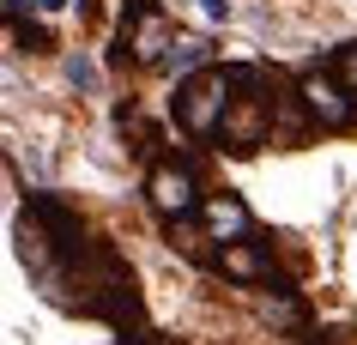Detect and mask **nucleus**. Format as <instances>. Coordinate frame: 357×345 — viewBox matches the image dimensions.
<instances>
[{
    "mask_svg": "<svg viewBox=\"0 0 357 345\" xmlns=\"http://www.w3.org/2000/svg\"><path fill=\"white\" fill-rule=\"evenodd\" d=\"M55 303L73 309V315H97V321H109L121 339L146 333V309H139L133 273H128V261H121V249H109V243H91L73 267L61 273Z\"/></svg>",
    "mask_w": 357,
    "mask_h": 345,
    "instance_id": "obj_1",
    "label": "nucleus"
},
{
    "mask_svg": "<svg viewBox=\"0 0 357 345\" xmlns=\"http://www.w3.org/2000/svg\"><path fill=\"white\" fill-rule=\"evenodd\" d=\"M230 103H236V79H230V67H206V73L176 79L169 115H176V128H182L188 139H218Z\"/></svg>",
    "mask_w": 357,
    "mask_h": 345,
    "instance_id": "obj_2",
    "label": "nucleus"
},
{
    "mask_svg": "<svg viewBox=\"0 0 357 345\" xmlns=\"http://www.w3.org/2000/svg\"><path fill=\"white\" fill-rule=\"evenodd\" d=\"M169 49H176V24L158 0H133L121 31H115V49H109V67H164Z\"/></svg>",
    "mask_w": 357,
    "mask_h": 345,
    "instance_id": "obj_3",
    "label": "nucleus"
},
{
    "mask_svg": "<svg viewBox=\"0 0 357 345\" xmlns=\"http://www.w3.org/2000/svg\"><path fill=\"white\" fill-rule=\"evenodd\" d=\"M146 206L158 212L164 224H188V218H200L206 194H200V182H194V164L158 158V164L146 170Z\"/></svg>",
    "mask_w": 357,
    "mask_h": 345,
    "instance_id": "obj_4",
    "label": "nucleus"
},
{
    "mask_svg": "<svg viewBox=\"0 0 357 345\" xmlns=\"http://www.w3.org/2000/svg\"><path fill=\"white\" fill-rule=\"evenodd\" d=\"M297 91H303V103H309L321 134H351L357 128V97L339 85L333 67H309V73L297 79Z\"/></svg>",
    "mask_w": 357,
    "mask_h": 345,
    "instance_id": "obj_5",
    "label": "nucleus"
},
{
    "mask_svg": "<svg viewBox=\"0 0 357 345\" xmlns=\"http://www.w3.org/2000/svg\"><path fill=\"white\" fill-rule=\"evenodd\" d=\"M24 212H31V218H37V224L49 230V243H55V254L67 261V267H73L79 254L91 249V230H85V218H79V212L67 206L61 194H49V188H43V194H31V206H24Z\"/></svg>",
    "mask_w": 357,
    "mask_h": 345,
    "instance_id": "obj_6",
    "label": "nucleus"
},
{
    "mask_svg": "<svg viewBox=\"0 0 357 345\" xmlns=\"http://www.w3.org/2000/svg\"><path fill=\"white\" fill-rule=\"evenodd\" d=\"M218 146L236 152V158L273 146V97H236L230 115H225V128H218Z\"/></svg>",
    "mask_w": 357,
    "mask_h": 345,
    "instance_id": "obj_7",
    "label": "nucleus"
},
{
    "mask_svg": "<svg viewBox=\"0 0 357 345\" xmlns=\"http://www.w3.org/2000/svg\"><path fill=\"white\" fill-rule=\"evenodd\" d=\"M200 230H206L218 249H230V243H248V236H255V212H248L243 194H206V206H200Z\"/></svg>",
    "mask_w": 357,
    "mask_h": 345,
    "instance_id": "obj_8",
    "label": "nucleus"
},
{
    "mask_svg": "<svg viewBox=\"0 0 357 345\" xmlns=\"http://www.w3.org/2000/svg\"><path fill=\"white\" fill-rule=\"evenodd\" d=\"M321 128H315V115H309V103H303V91L297 85H279L273 91V146H309Z\"/></svg>",
    "mask_w": 357,
    "mask_h": 345,
    "instance_id": "obj_9",
    "label": "nucleus"
},
{
    "mask_svg": "<svg viewBox=\"0 0 357 345\" xmlns=\"http://www.w3.org/2000/svg\"><path fill=\"white\" fill-rule=\"evenodd\" d=\"M218 279H230V285H273V261H266V249L248 236V243H230V249H218Z\"/></svg>",
    "mask_w": 357,
    "mask_h": 345,
    "instance_id": "obj_10",
    "label": "nucleus"
},
{
    "mask_svg": "<svg viewBox=\"0 0 357 345\" xmlns=\"http://www.w3.org/2000/svg\"><path fill=\"white\" fill-rule=\"evenodd\" d=\"M261 321L273 327V333H291V339H309V333H315L309 303H303L297 291H273V297H261Z\"/></svg>",
    "mask_w": 357,
    "mask_h": 345,
    "instance_id": "obj_11",
    "label": "nucleus"
},
{
    "mask_svg": "<svg viewBox=\"0 0 357 345\" xmlns=\"http://www.w3.org/2000/svg\"><path fill=\"white\" fill-rule=\"evenodd\" d=\"M164 67H182V79H188V73H206V67H218V61H212V43H206V37H176V49H169Z\"/></svg>",
    "mask_w": 357,
    "mask_h": 345,
    "instance_id": "obj_12",
    "label": "nucleus"
},
{
    "mask_svg": "<svg viewBox=\"0 0 357 345\" xmlns=\"http://www.w3.org/2000/svg\"><path fill=\"white\" fill-rule=\"evenodd\" d=\"M169 243H176V254H188V261H200V267H218V254L206 249L212 236H206V230H194V218H188V224H169Z\"/></svg>",
    "mask_w": 357,
    "mask_h": 345,
    "instance_id": "obj_13",
    "label": "nucleus"
},
{
    "mask_svg": "<svg viewBox=\"0 0 357 345\" xmlns=\"http://www.w3.org/2000/svg\"><path fill=\"white\" fill-rule=\"evenodd\" d=\"M67 85H73V91H97V85H103V79H97V61L85 55V49L67 55Z\"/></svg>",
    "mask_w": 357,
    "mask_h": 345,
    "instance_id": "obj_14",
    "label": "nucleus"
},
{
    "mask_svg": "<svg viewBox=\"0 0 357 345\" xmlns=\"http://www.w3.org/2000/svg\"><path fill=\"white\" fill-rule=\"evenodd\" d=\"M327 67H333V73H339V85H345V91L357 97V43H339Z\"/></svg>",
    "mask_w": 357,
    "mask_h": 345,
    "instance_id": "obj_15",
    "label": "nucleus"
},
{
    "mask_svg": "<svg viewBox=\"0 0 357 345\" xmlns=\"http://www.w3.org/2000/svg\"><path fill=\"white\" fill-rule=\"evenodd\" d=\"M309 345H351V327H315Z\"/></svg>",
    "mask_w": 357,
    "mask_h": 345,
    "instance_id": "obj_16",
    "label": "nucleus"
},
{
    "mask_svg": "<svg viewBox=\"0 0 357 345\" xmlns=\"http://www.w3.org/2000/svg\"><path fill=\"white\" fill-rule=\"evenodd\" d=\"M121 345H176V339H164V333H133V339H121Z\"/></svg>",
    "mask_w": 357,
    "mask_h": 345,
    "instance_id": "obj_17",
    "label": "nucleus"
}]
</instances>
